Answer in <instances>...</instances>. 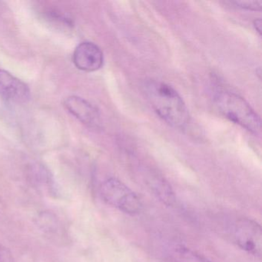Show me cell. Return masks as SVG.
Listing matches in <instances>:
<instances>
[{"label": "cell", "mask_w": 262, "mask_h": 262, "mask_svg": "<svg viewBox=\"0 0 262 262\" xmlns=\"http://www.w3.org/2000/svg\"><path fill=\"white\" fill-rule=\"evenodd\" d=\"M143 93L158 116L171 126L184 129L189 123L190 116L180 95L171 85L160 81H145Z\"/></svg>", "instance_id": "obj_1"}, {"label": "cell", "mask_w": 262, "mask_h": 262, "mask_svg": "<svg viewBox=\"0 0 262 262\" xmlns=\"http://www.w3.org/2000/svg\"><path fill=\"white\" fill-rule=\"evenodd\" d=\"M214 101L225 118L253 134L260 133V116L243 98L236 93L220 90L214 94Z\"/></svg>", "instance_id": "obj_2"}, {"label": "cell", "mask_w": 262, "mask_h": 262, "mask_svg": "<svg viewBox=\"0 0 262 262\" xmlns=\"http://www.w3.org/2000/svg\"><path fill=\"white\" fill-rule=\"evenodd\" d=\"M102 200L126 214H139L142 203L139 196L123 182L116 178H110L102 182L99 188Z\"/></svg>", "instance_id": "obj_3"}, {"label": "cell", "mask_w": 262, "mask_h": 262, "mask_svg": "<svg viewBox=\"0 0 262 262\" xmlns=\"http://www.w3.org/2000/svg\"><path fill=\"white\" fill-rule=\"evenodd\" d=\"M234 238L244 251L257 257L261 255V228L255 221L249 219L237 221L234 225Z\"/></svg>", "instance_id": "obj_4"}, {"label": "cell", "mask_w": 262, "mask_h": 262, "mask_svg": "<svg viewBox=\"0 0 262 262\" xmlns=\"http://www.w3.org/2000/svg\"><path fill=\"white\" fill-rule=\"evenodd\" d=\"M67 111L89 128H102V119L99 110L90 102L79 96H72L64 101Z\"/></svg>", "instance_id": "obj_5"}, {"label": "cell", "mask_w": 262, "mask_h": 262, "mask_svg": "<svg viewBox=\"0 0 262 262\" xmlns=\"http://www.w3.org/2000/svg\"><path fill=\"white\" fill-rule=\"evenodd\" d=\"M73 62L82 71H97L103 66V53L96 44L83 42L75 49Z\"/></svg>", "instance_id": "obj_6"}, {"label": "cell", "mask_w": 262, "mask_h": 262, "mask_svg": "<svg viewBox=\"0 0 262 262\" xmlns=\"http://www.w3.org/2000/svg\"><path fill=\"white\" fill-rule=\"evenodd\" d=\"M0 95L10 102L24 103L30 99L28 85L6 70H0Z\"/></svg>", "instance_id": "obj_7"}, {"label": "cell", "mask_w": 262, "mask_h": 262, "mask_svg": "<svg viewBox=\"0 0 262 262\" xmlns=\"http://www.w3.org/2000/svg\"><path fill=\"white\" fill-rule=\"evenodd\" d=\"M147 185L155 195L165 205H172L176 202V195L171 185L157 173L149 172L145 178Z\"/></svg>", "instance_id": "obj_8"}, {"label": "cell", "mask_w": 262, "mask_h": 262, "mask_svg": "<svg viewBox=\"0 0 262 262\" xmlns=\"http://www.w3.org/2000/svg\"><path fill=\"white\" fill-rule=\"evenodd\" d=\"M171 255L173 262H213L195 251L183 246L177 247Z\"/></svg>", "instance_id": "obj_9"}, {"label": "cell", "mask_w": 262, "mask_h": 262, "mask_svg": "<svg viewBox=\"0 0 262 262\" xmlns=\"http://www.w3.org/2000/svg\"><path fill=\"white\" fill-rule=\"evenodd\" d=\"M33 182L36 184V186L39 187V188H42L48 191H51V188H53V181L51 180L50 174L44 171L43 168H38V171H36L35 173V176H33Z\"/></svg>", "instance_id": "obj_10"}, {"label": "cell", "mask_w": 262, "mask_h": 262, "mask_svg": "<svg viewBox=\"0 0 262 262\" xmlns=\"http://www.w3.org/2000/svg\"><path fill=\"white\" fill-rule=\"evenodd\" d=\"M233 4L239 8L244 10H251V11H260L262 8L261 1H255V0H241V1H234Z\"/></svg>", "instance_id": "obj_11"}, {"label": "cell", "mask_w": 262, "mask_h": 262, "mask_svg": "<svg viewBox=\"0 0 262 262\" xmlns=\"http://www.w3.org/2000/svg\"><path fill=\"white\" fill-rule=\"evenodd\" d=\"M254 27L256 31L259 33V35L261 34V19H256L254 21Z\"/></svg>", "instance_id": "obj_12"}, {"label": "cell", "mask_w": 262, "mask_h": 262, "mask_svg": "<svg viewBox=\"0 0 262 262\" xmlns=\"http://www.w3.org/2000/svg\"><path fill=\"white\" fill-rule=\"evenodd\" d=\"M4 257V249H3L2 246L0 245V258H2Z\"/></svg>", "instance_id": "obj_13"}]
</instances>
